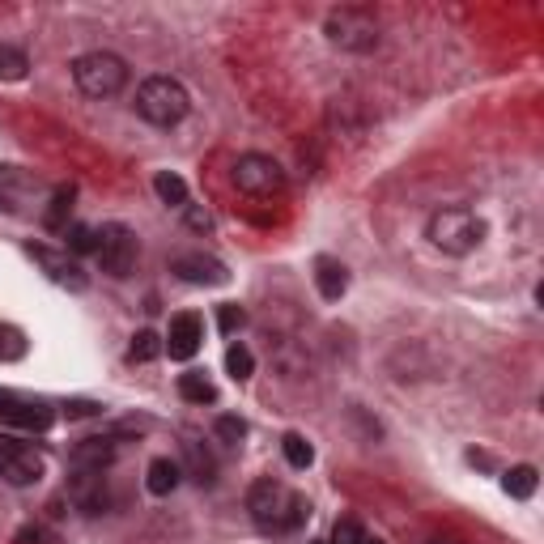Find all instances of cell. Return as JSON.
Masks as SVG:
<instances>
[{
    "label": "cell",
    "instance_id": "cell-12",
    "mask_svg": "<svg viewBox=\"0 0 544 544\" xmlns=\"http://www.w3.org/2000/svg\"><path fill=\"white\" fill-rule=\"evenodd\" d=\"M30 251V260L34 264H39L43 272H47V277L51 281H56V285H68V289H85V272L77 268V260H73V255H68V251H51V247H26Z\"/></svg>",
    "mask_w": 544,
    "mask_h": 544
},
{
    "label": "cell",
    "instance_id": "cell-16",
    "mask_svg": "<svg viewBox=\"0 0 544 544\" xmlns=\"http://www.w3.org/2000/svg\"><path fill=\"white\" fill-rule=\"evenodd\" d=\"M179 481H183V464H179V459H166V455L153 459L149 472H145V489L153 493V498H166V493H175Z\"/></svg>",
    "mask_w": 544,
    "mask_h": 544
},
{
    "label": "cell",
    "instance_id": "cell-31",
    "mask_svg": "<svg viewBox=\"0 0 544 544\" xmlns=\"http://www.w3.org/2000/svg\"><path fill=\"white\" fill-rule=\"evenodd\" d=\"M243 323H247V311H243V306H221V311H217V328L226 332V336L238 332Z\"/></svg>",
    "mask_w": 544,
    "mask_h": 544
},
{
    "label": "cell",
    "instance_id": "cell-21",
    "mask_svg": "<svg viewBox=\"0 0 544 544\" xmlns=\"http://www.w3.org/2000/svg\"><path fill=\"white\" fill-rule=\"evenodd\" d=\"M502 489L510 493V498H532L536 493V468L532 464H519V468H510L506 476H502Z\"/></svg>",
    "mask_w": 544,
    "mask_h": 544
},
{
    "label": "cell",
    "instance_id": "cell-30",
    "mask_svg": "<svg viewBox=\"0 0 544 544\" xmlns=\"http://www.w3.org/2000/svg\"><path fill=\"white\" fill-rule=\"evenodd\" d=\"M13 544H56V532H51V527H43V523H26L22 532H17Z\"/></svg>",
    "mask_w": 544,
    "mask_h": 544
},
{
    "label": "cell",
    "instance_id": "cell-14",
    "mask_svg": "<svg viewBox=\"0 0 544 544\" xmlns=\"http://www.w3.org/2000/svg\"><path fill=\"white\" fill-rule=\"evenodd\" d=\"M115 438H81L73 451H68V464L85 468V472H107L115 464Z\"/></svg>",
    "mask_w": 544,
    "mask_h": 544
},
{
    "label": "cell",
    "instance_id": "cell-32",
    "mask_svg": "<svg viewBox=\"0 0 544 544\" xmlns=\"http://www.w3.org/2000/svg\"><path fill=\"white\" fill-rule=\"evenodd\" d=\"M64 413H68V417H94V413H98V404H90V400H77V404H68Z\"/></svg>",
    "mask_w": 544,
    "mask_h": 544
},
{
    "label": "cell",
    "instance_id": "cell-5",
    "mask_svg": "<svg viewBox=\"0 0 544 544\" xmlns=\"http://www.w3.org/2000/svg\"><path fill=\"white\" fill-rule=\"evenodd\" d=\"M323 34H328V43H336L340 51H374L379 47V17L362 5H345V9H332L328 22H323Z\"/></svg>",
    "mask_w": 544,
    "mask_h": 544
},
{
    "label": "cell",
    "instance_id": "cell-19",
    "mask_svg": "<svg viewBox=\"0 0 544 544\" xmlns=\"http://www.w3.org/2000/svg\"><path fill=\"white\" fill-rule=\"evenodd\" d=\"M179 396H183L187 404H213V400H217V387L209 383V374L187 370V374H179Z\"/></svg>",
    "mask_w": 544,
    "mask_h": 544
},
{
    "label": "cell",
    "instance_id": "cell-15",
    "mask_svg": "<svg viewBox=\"0 0 544 544\" xmlns=\"http://www.w3.org/2000/svg\"><path fill=\"white\" fill-rule=\"evenodd\" d=\"M315 289H319L323 302H340V298H345V289H349L345 264L332 260V255H319V260H315Z\"/></svg>",
    "mask_w": 544,
    "mask_h": 544
},
{
    "label": "cell",
    "instance_id": "cell-28",
    "mask_svg": "<svg viewBox=\"0 0 544 544\" xmlns=\"http://www.w3.org/2000/svg\"><path fill=\"white\" fill-rule=\"evenodd\" d=\"M362 540H366V527L357 519H340L332 527V544H362Z\"/></svg>",
    "mask_w": 544,
    "mask_h": 544
},
{
    "label": "cell",
    "instance_id": "cell-23",
    "mask_svg": "<svg viewBox=\"0 0 544 544\" xmlns=\"http://www.w3.org/2000/svg\"><path fill=\"white\" fill-rule=\"evenodd\" d=\"M26 68H30V60L22 47H9V43L0 47V81H22Z\"/></svg>",
    "mask_w": 544,
    "mask_h": 544
},
{
    "label": "cell",
    "instance_id": "cell-22",
    "mask_svg": "<svg viewBox=\"0 0 544 544\" xmlns=\"http://www.w3.org/2000/svg\"><path fill=\"white\" fill-rule=\"evenodd\" d=\"M281 451H285V459H289V468H298V472H306V468L315 464L311 442H306L302 434H294V430H289V434L281 438Z\"/></svg>",
    "mask_w": 544,
    "mask_h": 544
},
{
    "label": "cell",
    "instance_id": "cell-7",
    "mask_svg": "<svg viewBox=\"0 0 544 544\" xmlns=\"http://www.w3.org/2000/svg\"><path fill=\"white\" fill-rule=\"evenodd\" d=\"M136 251H141V243H136V234L124 226V221H111V226L98 230V264L107 277H128V272L136 268Z\"/></svg>",
    "mask_w": 544,
    "mask_h": 544
},
{
    "label": "cell",
    "instance_id": "cell-34",
    "mask_svg": "<svg viewBox=\"0 0 544 544\" xmlns=\"http://www.w3.org/2000/svg\"><path fill=\"white\" fill-rule=\"evenodd\" d=\"M430 544H464V540H455V536H434Z\"/></svg>",
    "mask_w": 544,
    "mask_h": 544
},
{
    "label": "cell",
    "instance_id": "cell-29",
    "mask_svg": "<svg viewBox=\"0 0 544 544\" xmlns=\"http://www.w3.org/2000/svg\"><path fill=\"white\" fill-rule=\"evenodd\" d=\"M22 353H26L22 332H17V328H0V357H5V362H17Z\"/></svg>",
    "mask_w": 544,
    "mask_h": 544
},
{
    "label": "cell",
    "instance_id": "cell-25",
    "mask_svg": "<svg viewBox=\"0 0 544 544\" xmlns=\"http://www.w3.org/2000/svg\"><path fill=\"white\" fill-rule=\"evenodd\" d=\"M226 370L234 374L238 383H247L251 374H255V357H251V349H247V345H230V349H226Z\"/></svg>",
    "mask_w": 544,
    "mask_h": 544
},
{
    "label": "cell",
    "instance_id": "cell-3",
    "mask_svg": "<svg viewBox=\"0 0 544 544\" xmlns=\"http://www.w3.org/2000/svg\"><path fill=\"white\" fill-rule=\"evenodd\" d=\"M187 111H192V98H187V90L175 77L158 73V77H145L141 85H136V115H141L145 124L175 128Z\"/></svg>",
    "mask_w": 544,
    "mask_h": 544
},
{
    "label": "cell",
    "instance_id": "cell-10",
    "mask_svg": "<svg viewBox=\"0 0 544 544\" xmlns=\"http://www.w3.org/2000/svg\"><path fill=\"white\" fill-rule=\"evenodd\" d=\"M68 502L85 515H102L111 506V493H107V472H85L73 468V481H68Z\"/></svg>",
    "mask_w": 544,
    "mask_h": 544
},
{
    "label": "cell",
    "instance_id": "cell-27",
    "mask_svg": "<svg viewBox=\"0 0 544 544\" xmlns=\"http://www.w3.org/2000/svg\"><path fill=\"white\" fill-rule=\"evenodd\" d=\"M68 251H73V255L98 251V230L94 226H68Z\"/></svg>",
    "mask_w": 544,
    "mask_h": 544
},
{
    "label": "cell",
    "instance_id": "cell-4",
    "mask_svg": "<svg viewBox=\"0 0 544 544\" xmlns=\"http://www.w3.org/2000/svg\"><path fill=\"white\" fill-rule=\"evenodd\" d=\"M73 81L85 98H115L128 85V64L115 51H85L73 60Z\"/></svg>",
    "mask_w": 544,
    "mask_h": 544
},
{
    "label": "cell",
    "instance_id": "cell-13",
    "mask_svg": "<svg viewBox=\"0 0 544 544\" xmlns=\"http://www.w3.org/2000/svg\"><path fill=\"white\" fill-rule=\"evenodd\" d=\"M0 421L17 425V430H47L51 413L43 404H30L22 396H13V391H0Z\"/></svg>",
    "mask_w": 544,
    "mask_h": 544
},
{
    "label": "cell",
    "instance_id": "cell-6",
    "mask_svg": "<svg viewBox=\"0 0 544 544\" xmlns=\"http://www.w3.org/2000/svg\"><path fill=\"white\" fill-rule=\"evenodd\" d=\"M234 187L255 196V200L281 196L285 192V170H281L277 158H268V153H243V158L234 162Z\"/></svg>",
    "mask_w": 544,
    "mask_h": 544
},
{
    "label": "cell",
    "instance_id": "cell-33",
    "mask_svg": "<svg viewBox=\"0 0 544 544\" xmlns=\"http://www.w3.org/2000/svg\"><path fill=\"white\" fill-rule=\"evenodd\" d=\"M187 226H196V230H209L213 221H209V213H200V209H192V204H187Z\"/></svg>",
    "mask_w": 544,
    "mask_h": 544
},
{
    "label": "cell",
    "instance_id": "cell-1",
    "mask_svg": "<svg viewBox=\"0 0 544 544\" xmlns=\"http://www.w3.org/2000/svg\"><path fill=\"white\" fill-rule=\"evenodd\" d=\"M247 510H251V519H255L260 532L285 536V532H294V527L306 523V515H311V502H306L302 493H294L289 485L264 476V481H255L247 489Z\"/></svg>",
    "mask_w": 544,
    "mask_h": 544
},
{
    "label": "cell",
    "instance_id": "cell-20",
    "mask_svg": "<svg viewBox=\"0 0 544 544\" xmlns=\"http://www.w3.org/2000/svg\"><path fill=\"white\" fill-rule=\"evenodd\" d=\"M153 192H158V200L170 204V209H187V183L179 175H170V170L153 175Z\"/></svg>",
    "mask_w": 544,
    "mask_h": 544
},
{
    "label": "cell",
    "instance_id": "cell-17",
    "mask_svg": "<svg viewBox=\"0 0 544 544\" xmlns=\"http://www.w3.org/2000/svg\"><path fill=\"white\" fill-rule=\"evenodd\" d=\"M73 200H77V187H73V183H64V187H56V196H51V204H47V213H43V226H47L51 234H60V230H68V213H73Z\"/></svg>",
    "mask_w": 544,
    "mask_h": 544
},
{
    "label": "cell",
    "instance_id": "cell-18",
    "mask_svg": "<svg viewBox=\"0 0 544 544\" xmlns=\"http://www.w3.org/2000/svg\"><path fill=\"white\" fill-rule=\"evenodd\" d=\"M183 455H187V472H192L200 485H213L217 459L209 455V447H204V442H196V438H187V442H183Z\"/></svg>",
    "mask_w": 544,
    "mask_h": 544
},
{
    "label": "cell",
    "instance_id": "cell-9",
    "mask_svg": "<svg viewBox=\"0 0 544 544\" xmlns=\"http://www.w3.org/2000/svg\"><path fill=\"white\" fill-rule=\"evenodd\" d=\"M170 272L187 285H226L230 281L226 264L213 260V255H204V251H175L170 255Z\"/></svg>",
    "mask_w": 544,
    "mask_h": 544
},
{
    "label": "cell",
    "instance_id": "cell-26",
    "mask_svg": "<svg viewBox=\"0 0 544 544\" xmlns=\"http://www.w3.org/2000/svg\"><path fill=\"white\" fill-rule=\"evenodd\" d=\"M158 353H162V336L158 332H136L132 336V349H128L132 362H153Z\"/></svg>",
    "mask_w": 544,
    "mask_h": 544
},
{
    "label": "cell",
    "instance_id": "cell-2",
    "mask_svg": "<svg viewBox=\"0 0 544 544\" xmlns=\"http://www.w3.org/2000/svg\"><path fill=\"white\" fill-rule=\"evenodd\" d=\"M425 238H430L442 255H472L485 243V221L472 209L451 204V209H438L430 221H425Z\"/></svg>",
    "mask_w": 544,
    "mask_h": 544
},
{
    "label": "cell",
    "instance_id": "cell-11",
    "mask_svg": "<svg viewBox=\"0 0 544 544\" xmlns=\"http://www.w3.org/2000/svg\"><path fill=\"white\" fill-rule=\"evenodd\" d=\"M200 340H204V319L196 311H183L170 319V332L162 340V353H170L175 362H187V357L200 353Z\"/></svg>",
    "mask_w": 544,
    "mask_h": 544
},
{
    "label": "cell",
    "instance_id": "cell-24",
    "mask_svg": "<svg viewBox=\"0 0 544 544\" xmlns=\"http://www.w3.org/2000/svg\"><path fill=\"white\" fill-rule=\"evenodd\" d=\"M213 434H217V442H226V447H243V438H247V421H243V417H234V413H226V417H217V421H213Z\"/></svg>",
    "mask_w": 544,
    "mask_h": 544
},
{
    "label": "cell",
    "instance_id": "cell-35",
    "mask_svg": "<svg viewBox=\"0 0 544 544\" xmlns=\"http://www.w3.org/2000/svg\"><path fill=\"white\" fill-rule=\"evenodd\" d=\"M362 544H383V540H379V536H366V540H362Z\"/></svg>",
    "mask_w": 544,
    "mask_h": 544
},
{
    "label": "cell",
    "instance_id": "cell-8",
    "mask_svg": "<svg viewBox=\"0 0 544 544\" xmlns=\"http://www.w3.org/2000/svg\"><path fill=\"white\" fill-rule=\"evenodd\" d=\"M43 455L26 447V442H9V438H0V476H5L9 485L17 489H26L34 481H43Z\"/></svg>",
    "mask_w": 544,
    "mask_h": 544
}]
</instances>
